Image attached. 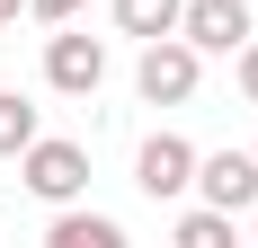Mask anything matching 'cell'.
<instances>
[{
	"mask_svg": "<svg viewBox=\"0 0 258 248\" xmlns=\"http://www.w3.org/2000/svg\"><path fill=\"white\" fill-rule=\"evenodd\" d=\"M27 9H36L45 27H72V18H80V0H27Z\"/></svg>",
	"mask_w": 258,
	"mask_h": 248,
	"instance_id": "8fae6325",
	"label": "cell"
},
{
	"mask_svg": "<svg viewBox=\"0 0 258 248\" xmlns=\"http://www.w3.org/2000/svg\"><path fill=\"white\" fill-rule=\"evenodd\" d=\"M45 239L53 248H125V222H107V213H53Z\"/></svg>",
	"mask_w": 258,
	"mask_h": 248,
	"instance_id": "52a82bcc",
	"label": "cell"
},
{
	"mask_svg": "<svg viewBox=\"0 0 258 248\" xmlns=\"http://www.w3.org/2000/svg\"><path fill=\"white\" fill-rule=\"evenodd\" d=\"M178 248H232V213H223V204L178 213Z\"/></svg>",
	"mask_w": 258,
	"mask_h": 248,
	"instance_id": "30bf717a",
	"label": "cell"
},
{
	"mask_svg": "<svg viewBox=\"0 0 258 248\" xmlns=\"http://www.w3.org/2000/svg\"><path fill=\"white\" fill-rule=\"evenodd\" d=\"M196 195L223 204V213H249L258 204V151H196Z\"/></svg>",
	"mask_w": 258,
	"mask_h": 248,
	"instance_id": "5b68a950",
	"label": "cell"
},
{
	"mask_svg": "<svg viewBox=\"0 0 258 248\" xmlns=\"http://www.w3.org/2000/svg\"><path fill=\"white\" fill-rule=\"evenodd\" d=\"M18 177H27V195L72 204L80 186H89V151H80V142H45V133H36V142L18 151Z\"/></svg>",
	"mask_w": 258,
	"mask_h": 248,
	"instance_id": "7a4b0ae2",
	"label": "cell"
},
{
	"mask_svg": "<svg viewBox=\"0 0 258 248\" xmlns=\"http://www.w3.org/2000/svg\"><path fill=\"white\" fill-rule=\"evenodd\" d=\"M18 9H27V0H0V27H18Z\"/></svg>",
	"mask_w": 258,
	"mask_h": 248,
	"instance_id": "4fadbf2b",
	"label": "cell"
},
{
	"mask_svg": "<svg viewBox=\"0 0 258 248\" xmlns=\"http://www.w3.org/2000/svg\"><path fill=\"white\" fill-rule=\"evenodd\" d=\"M134 186H143L152 204L187 195V186H196V142H178V133H152V142L134 151Z\"/></svg>",
	"mask_w": 258,
	"mask_h": 248,
	"instance_id": "3957f363",
	"label": "cell"
},
{
	"mask_svg": "<svg viewBox=\"0 0 258 248\" xmlns=\"http://www.w3.org/2000/svg\"><path fill=\"white\" fill-rule=\"evenodd\" d=\"M45 80L62 89V98H89V89L107 80V45H98V36H72V27H62V36L45 45Z\"/></svg>",
	"mask_w": 258,
	"mask_h": 248,
	"instance_id": "8992f818",
	"label": "cell"
},
{
	"mask_svg": "<svg viewBox=\"0 0 258 248\" xmlns=\"http://www.w3.org/2000/svg\"><path fill=\"white\" fill-rule=\"evenodd\" d=\"M249 230H258V204H249Z\"/></svg>",
	"mask_w": 258,
	"mask_h": 248,
	"instance_id": "5bb4252c",
	"label": "cell"
},
{
	"mask_svg": "<svg viewBox=\"0 0 258 248\" xmlns=\"http://www.w3.org/2000/svg\"><path fill=\"white\" fill-rule=\"evenodd\" d=\"M240 98L258 106V36H249V45H240Z\"/></svg>",
	"mask_w": 258,
	"mask_h": 248,
	"instance_id": "7c38bea8",
	"label": "cell"
},
{
	"mask_svg": "<svg viewBox=\"0 0 258 248\" xmlns=\"http://www.w3.org/2000/svg\"><path fill=\"white\" fill-rule=\"evenodd\" d=\"M196 62H205V53L187 45V36H152L143 62H134V89H143L152 106H187L196 98Z\"/></svg>",
	"mask_w": 258,
	"mask_h": 248,
	"instance_id": "6da1fadb",
	"label": "cell"
},
{
	"mask_svg": "<svg viewBox=\"0 0 258 248\" xmlns=\"http://www.w3.org/2000/svg\"><path fill=\"white\" fill-rule=\"evenodd\" d=\"M178 36L196 53H240L258 27H249V0H187V9H178Z\"/></svg>",
	"mask_w": 258,
	"mask_h": 248,
	"instance_id": "277c9868",
	"label": "cell"
},
{
	"mask_svg": "<svg viewBox=\"0 0 258 248\" xmlns=\"http://www.w3.org/2000/svg\"><path fill=\"white\" fill-rule=\"evenodd\" d=\"M27 142H36V106H27L18 89H0V160H18Z\"/></svg>",
	"mask_w": 258,
	"mask_h": 248,
	"instance_id": "9c48e42d",
	"label": "cell"
},
{
	"mask_svg": "<svg viewBox=\"0 0 258 248\" xmlns=\"http://www.w3.org/2000/svg\"><path fill=\"white\" fill-rule=\"evenodd\" d=\"M178 9H187V0H116V27L152 45V36H178Z\"/></svg>",
	"mask_w": 258,
	"mask_h": 248,
	"instance_id": "ba28073f",
	"label": "cell"
}]
</instances>
